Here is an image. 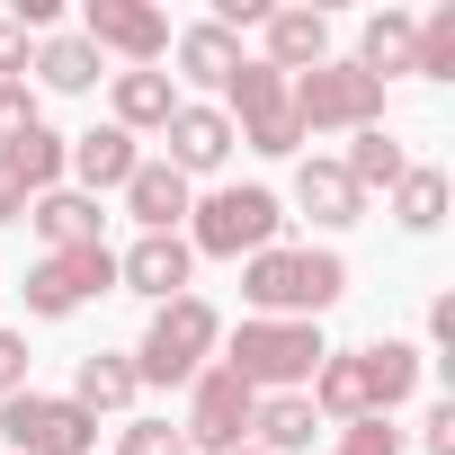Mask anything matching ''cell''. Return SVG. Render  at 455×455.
Wrapping results in <instances>:
<instances>
[{
  "label": "cell",
  "instance_id": "obj_10",
  "mask_svg": "<svg viewBox=\"0 0 455 455\" xmlns=\"http://www.w3.org/2000/svg\"><path fill=\"white\" fill-rule=\"evenodd\" d=\"M28 313L36 322H72L81 304H99V295H116V251L108 242H90V251H45L36 268H28Z\"/></svg>",
  "mask_w": 455,
  "mask_h": 455
},
{
  "label": "cell",
  "instance_id": "obj_5",
  "mask_svg": "<svg viewBox=\"0 0 455 455\" xmlns=\"http://www.w3.org/2000/svg\"><path fill=\"white\" fill-rule=\"evenodd\" d=\"M214 357L233 366L251 393H304L313 366L331 357V339H322V322H259V313H242V331L223 339Z\"/></svg>",
  "mask_w": 455,
  "mask_h": 455
},
{
  "label": "cell",
  "instance_id": "obj_36",
  "mask_svg": "<svg viewBox=\"0 0 455 455\" xmlns=\"http://www.w3.org/2000/svg\"><path fill=\"white\" fill-rule=\"evenodd\" d=\"M0 223H28V188H19L10 161H0Z\"/></svg>",
  "mask_w": 455,
  "mask_h": 455
},
{
  "label": "cell",
  "instance_id": "obj_17",
  "mask_svg": "<svg viewBox=\"0 0 455 455\" xmlns=\"http://www.w3.org/2000/svg\"><path fill=\"white\" fill-rule=\"evenodd\" d=\"M28 233L45 251H90V242H108V205L81 188H45V196H28Z\"/></svg>",
  "mask_w": 455,
  "mask_h": 455
},
{
  "label": "cell",
  "instance_id": "obj_2",
  "mask_svg": "<svg viewBox=\"0 0 455 455\" xmlns=\"http://www.w3.org/2000/svg\"><path fill=\"white\" fill-rule=\"evenodd\" d=\"M348 295V259L331 242H277L259 259H242V304L259 322H322Z\"/></svg>",
  "mask_w": 455,
  "mask_h": 455
},
{
  "label": "cell",
  "instance_id": "obj_30",
  "mask_svg": "<svg viewBox=\"0 0 455 455\" xmlns=\"http://www.w3.org/2000/svg\"><path fill=\"white\" fill-rule=\"evenodd\" d=\"M322 455H402V428H393V419H348Z\"/></svg>",
  "mask_w": 455,
  "mask_h": 455
},
{
  "label": "cell",
  "instance_id": "obj_28",
  "mask_svg": "<svg viewBox=\"0 0 455 455\" xmlns=\"http://www.w3.org/2000/svg\"><path fill=\"white\" fill-rule=\"evenodd\" d=\"M411 72L419 81H455V0H437V10L411 28Z\"/></svg>",
  "mask_w": 455,
  "mask_h": 455
},
{
  "label": "cell",
  "instance_id": "obj_19",
  "mask_svg": "<svg viewBox=\"0 0 455 455\" xmlns=\"http://www.w3.org/2000/svg\"><path fill=\"white\" fill-rule=\"evenodd\" d=\"M36 90H54V99H90L99 81H108V63H99V45L81 36V28H54V36H36Z\"/></svg>",
  "mask_w": 455,
  "mask_h": 455
},
{
  "label": "cell",
  "instance_id": "obj_22",
  "mask_svg": "<svg viewBox=\"0 0 455 455\" xmlns=\"http://www.w3.org/2000/svg\"><path fill=\"white\" fill-rule=\"evenodd\" d=\"M170 81H196V90H223L242 72V36H223L214 19H196V28H170Z\"/></svg>",
  "mask_w": 455,
  "mask_h": 455
},
{
  "label": "cell",
  "instance_id": "obj_21",
  "mask_svg": "<svg viewBox=\"0 0 455 455\" xmlns=\"http://www.w3.org/2000/svg\"><path fill=\"white\" fill-rule=\"evenodd\" d=\"M72 402H81L90 419H134V402H143V375H134V357H116V348H90V357L72 366Z\"/></svg>",
  "mask_w": 455,
  "mask_h": 455
},
{
  "label": "cell",
  "instance_id": "obj_18",
  "mask_svg": "<svg viewBox=\"0 0 455 455\" xmlns=\"http://www.w3.org/2000/svg\"><path fill=\"white\" fill-rule=\"evenodd\" d=\"M295 214H313L322 233H348V223H366V196L348 188V170L331 152H313V161H295Z\"/></svg>",
  "mask_w": 455,
  "mask_h": 455
},
{
  "label": "cell",
  "instance_id": "obj_15",
  "mask_svg": "<svg viewBox=\"0 0 455 455\" xmlns=\"http://www.w3.org/2000/svg\"><path fill=\"white\" fill-rule=\"evenodd\" d=\"M125 196V214H134V233H188V205H196V188L152 152V161H134V179L116 188Z\"/></svg>",
  "mask_w": 455,
  "mask_h": 455
},
{
  "label": "cell",
  "instance_id": "obj_37",
  "mask_svg": "<svg viewBox=\"0 0 455 455\" xmlns=\"http://www.w3.org/2000/svg\"><path fill=\"white\" fill-rule=\"evenodd\" d=\"M233 455H259V446H233Z\"/></svg>",
  "mask_w": 455,
  "mask_h": 455
},
{
  "label": "cell",
  "instance_id": "obj_32",
  "mask_svg": "<svg viewBox=\"0 0 455 455\" xmlns=\"http://www.w3.org/2000/svg\"><path fill=\"white\" fill-rule=\"evenodd\" d=\"M28 375H36L28 331H10V322H0V402H10V393H28Z\"/></svg>",
  "mask_w": 455,
  "mask_h": 455
},
{
  "label": "cell",
  "instance_id": "obj_9",
  "mask_svg": "<svg viewBox=\"0 0 455 455\" xmlns=\"http://www.w3.org/2000/svg\"><path fill=\"white\" fill-rule=\"evenodd\" d=\"M0 446L10 455H99V419L72 393H10L0 402Z\"/></svg>",
  "mask_w": 455,
  "mask_h": 455
},
{
  "label": "cell",
  "instance_id": "obj_29",
  "mask_svg": "<svg viewBox=\"0 0 455 455\" xmlns=\"http://www.w3.org/2000/svg\"><path fill=\"white\" fill-rule=\"evenodd\" d=\"M116 455H188V437H179V419H152V411H134V419L116 428Z\"/></svg>",
  "mask_w": 455,
  "mask_h": 455
},
{
  "label": "cell",
  "instance_id": "obj_16",
  "mask_svg": "<svg viewBox=\"0 0 455 455\" xmlns=\"http://www.w3.org/2000/svg\"><path fill=\"white\" fill-rule=\"evenodd\" d=\"M259 63L268 72H313V63H331V10H268L259 19Z\"/></svg>",
  "mask_w": 455,
  "mask_h": 455
},
{
  "label": "cell",
  "instance_id": "obj_26",
  "mask_svg": "<svg viewBox=\"0 0 455 455\" xmlns=\"http://www.w3.org/2000/svg\"><path fill=\"white\" fill-rule=\"evenodd\" d=\"M411 28H419L411 10H375V19L357 28V54H348V63H357L366 81H393V72H411Z\"/></svg>",
  "mask_w": 455,
  "mask_h": 455
},
{
  "label": "cell",
  "instance_id": "obj_23",
  "mask_svg": "<svg viewBox=\"0 0 455 455\" xmlns=\"http://www.w3.org/2000/svg\"><path fill=\"white\" fill-rule=\"evenodd\" d=\"M313 437H322V411L304 393H259V411H251V446L259 455H313Z\"/></svg>",
  "mask_w": 455,
  "mask_h": 455
},
{
  "label": "cell",
  "instance_id": "obj_6",
  "mask_svg": "<svg viewBox=\"0 0 455 455\" xmlns=\"http://www.w3.org/2000/svg\"><path fill=\"white\" fill-rule=\"evenodd\" d=\"M214 108L233 116V143H251L259 161H295V152H304V125H295L286 72H268L259 54H242V72L214 90Z\"/></svg>",
  "mask_w": 455,
  "mask_h": 455
},
{
  "label": "cell",
  "instance_id": "obj_7",
  "mask_svg": "<svg viewBox=\"0 0 455 455\" xmlns=\"http://www.w3.org/2000/svg\"><path fill=\"white\" fill-rule=\"evenodd\" d=\"M286 99H295L304 143H313V134H366V125H384V81H366L348 54H331V63L295 72V81H286Z\"/></svg>",
  "mask_w": 455,
  "mask_h": 455
},
{
  "label": "cell",
  "instance_id": "obj_27",
  "mask_svg": "<svg viewBox=\"0 0 455 455\" xmlns=\"http://www.w3.org/2000/svg\"><path fill=\"white\" fill-rule=\"evenodd\" d=\"M0 161L19 170V188H28V196H45V188H63V161H72V134H54V125L36 116V125H28V134L10 143V152H0Z\"/></svg>",
  "mask_w": 455,
  "mask_h": 455
},
{
  "label": "cell",
  "instance_id": "obj_13",
  "mask_svg": "<svg viewBox=\"0 0 455 455\" xmlns=\"http://www.w3.org/2000/svg\"><path fill=\"white\" fill-rule=\"evenodd\" d=\"M188 277H196V251H188V233H134V242L116 251V295L170 304V295H188Z\"/></svg>",
  "mask_w": 455,
  "mask_h": 455
},
{
  "label": "cell",
  "instance_id": "obj_34",
  "mask_svg": "<svg viewBox=\"0 0 455 455\" xmlns=\"http://www.w3.org/2000/svg\"><path fill=\"white\" fill-rule=\"evenodd\" d=\"M419 446L428 455H455V402H428L419 411Z\"/></svg>",
  "mask_w": 455,
  "mask_h": 455
},
{
  "label": "cell",
  "instance_id": "obj_33",
  "mask_svg": "<svg viewBox=\"0 0 455 455\" xmlns=\"http://www.w3.org/2000/svg\"><path fill=\"white\" fill-rule=\"evenodd\" d=\"M28 63H36V36L19 19H0V81H28Z\"/></svg>",
  "mask_w": 455,
  "mask_h": 455
},
{
  "label": "cell",
  "instance_id": "obj_12",
  "mask_svg": "<svg viewBox=\"0 0 455 455\" xmlns=\"http://www.w3.org/2000/svg\"><path fill=\"white\" fill-rule=\"evenodd\" d=\"M161 161L196 188V179H214L223 161H233V116H223L214 99H179V116L161 125Z\"/></svg>",
  "mask_w": 455,
  "mask_h": 455
},
{
  "label": "cell",
  "instance_id": "obj_25",
  "mask_svg": "<svg viewBox=\"0 0 455 455\" xmlns=\"http://www.w3.org/2000/svg\"><path fill=\"white\" fill-rule=\"evenodd\" d=\"M384 205H393V223H402L411 242H428L437 223H446V170H437V161H411V170L393 179V196H384Z\"/></svg>",
  "mask_w": 455,
  "mask_h": 455
},
{
  "label": "cell",
  "instance_id": "obj_11",
  "mask_svg": "<svg viewBox=\"0 0 455 455\" xmlns=\"http://www.w3.org/2000/svg\"><path fill=\"white\" fill-rule=\"evenodd\" d=\"M81 36L99 45V63L116 54L125 72H161V63H170V19L152 10V0H90V10H81Z\"/></svg>",
  "mask_w": 455,
  "mask_h": 455
},
{
  "label": "cell",
  "instance_id": "obj_35",
  "mask_svg": "<svg viewBox=\"0 0 455 455\" xmlns=\"http://www.w3.org/2000/svg\"><path fill=\"white\" fill-rule=\"evenodd\" d=\"M428 348H455V295H428ZM419 348V357H428Z\"/></svg>",
  "mask_w": 455,
  "mask_h": 455
},
{
  "label": "cell",
  "instance_id": "obj_4",
  "mask_svg": "<svg viewBox=\"0 0 455 455\" xmlns=\"http://www.w3.org/2000/svg\"><path fill=\"white\" fill-rule=\"evenodd\" d=\"M214 348H223V313L188 286V295L152 304V322H143V339H134L125 357H134L143 393H152V384H179V393H188V375H196V366H214Z\"/></svg>",
  "mask_w": 455,
  "mask_h": 455
},
{
  "label": "cell",
  "instance_id": "obj_38",
  "mask_svg": "<svg viewBox=\"0 0 455 455\" xmlns=\"http://www.w3.org/2000/svg\"><path fill=\"white\" fill-rule=\"evenodd\" d=\"M0 295H10V286H0Z\"/></svg>",
  "mask_w": 455,
  "mask_h": 455
},
{
  "label": "cell",
  "instance_id": "obj_20",
  "mask_svg": "<svg viewBox=\"0 0 455 455\" xmlns=\"http://www.w3.org/2000/svg\"><path fill=\"white\" fill-rule=\"evenodd\" d=\"M179 116V81L170 72H108V125H125L134 143L161 134Z\"/></svg>",
  "mask_w": 455,
  "mask_h": 455
},
{
  "label": "cell",
  "instance_id": "obj_14",
  "mask_svg": "<svg viewBox=\"0 0 455 455\" xmlns=\"http://www.w3.org/2000/svg\"><path fill=\"white\" fill-rule=\"evenodd\" d=\"M134 161H143V143H134L125 125H90V134H72L63 188H81V196H116V188L134 179Z\"/></svg>",
  "mask_w": 455,
  "mask_h": 455
},
{
  "label": "cell",
  "instance_id": "obj_3",
  "mask_svg": "<svg viewBox=\"0 0 455 455\" xmlns=\"http://www.w3.org/2000/svg\"><path fill=\"white\" fill-rule=\"evenodd\" d=\"M286 242V196L277 188H259V179H242V188H205L196 205H188V251L196 259H259V251H277Z\"/></svg>",
  "mask_w": 455,
  "mask_h": 455
},
{
  "label": "cell",
  "instance_id": "obj_8",
  "mask_svg": "<svg viewBox=\"0 0 455 455\" xmlns=\"http://www.w3.org/2000/svg\"><path fill=\"white\" fill-rule=\"evenodd\" d=\"M251 411H259V393L223 366V357L196 366V375H188V411H179L188 455H233V446H251Z\"/></svg>",
  "mask_w": 455,
  "mask_h": 455
},
{
  "label": "cell",
  "instance_id": "obj_1",
  "mask_svg": "<svg viewBox=\"0 0 455 455\" xmlns=\"http://www.w3.org/2000/svg\"><path fill=\"white\" fill-rule=\"evenodd\" d=\"M419 384H428L419 339H366V348H331L304 402L322 411V428H348V419H393L402 402H419Z\"/></svg>",
  "mask_w": 455,
  "mask_h": 455
},
{
  "label": "cell",
  "instance_id": "obj_31",
  "mask_svg": "<svg viewBox=\"0 0 455 455\" xmlns=\"http://www.w3.org/2000/svg\"><path fill=\"white\" fill-rule=\"evenodd\" d=\"M36 116H45V108H36V81H0V152H10Z\"/></svg>",
  "mask_w": 455,
  "mask_h": 455
},
{
  "label": "cell",
  "instance_id": "obj_24",
  "mask_svg": "<svg viewBox=\"0 0 455 455\" xmlns=\"http://www.w3.org/2000/svg\"><path fill=\"white\" fill-rule=\"evenodd\" d=\"M339 170H348V188H357V196H393V179L411 170V152H402V134H393V125H366V134H348Z\"/></svg>",
  "mask_w": 455,
  "mask_h": 455
}]
</instances>
